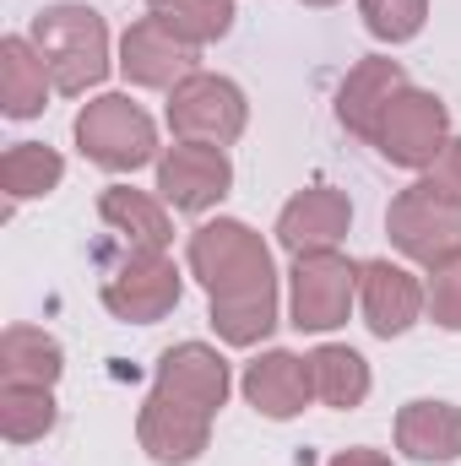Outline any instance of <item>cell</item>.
<instances>
[{"mask_svg":"<svg viewBox=\"0 0 461 466\" xmlns=\"http://www.w3.org/2000/svg\"><path fill=\"white\" fill-rule=\"evenodd\" d=\"M190 277L207 288L212 304V331L229 348H255L277 331V266L266 238L239 223V218H218L201 223L185 244Z\"/></svg>","mask_w":461,"mask_h":466,"instance_id":"6da1fadb","label":"cell"},{"mask_svg":"<svg viewBox=\"0 0 461 466\" xmlns=\"http://www.w3.org/2000/svg\"><path fill=\"white\" fill-rule=\"evenodd\" d=\"M27 38L38 44L55 93H66V98H82L87 87H98V82L119 66L115 55H109V22H104L93 5H77V0L44 5V11L33 16Z\"/></svg>","mask_w":461,"mask_h":466,"instance_id":"7a4b0ae2","label":"cell"},{"mask_svg":"<svg viewBox=\"0 0 461 466\" xmlns=\"http://www.w3.org/2000/svg\"><path fill=\"white\" fill-rule=\"evenodd\" d=\"M71 130H77L82 157L109 168V174H136L141 163L163 157L158 152V125L141 104H130V93H104V98L82 104Z\"/></svg>","mask_w":461,"mask_h":466,"instance_id":"3957f363","label":"cell"},{"mask_svg":"<svg viewBox=\"0 0 461 466\" xmlns=\"http://www.w3.org/2000/svg\"><path fill=\"white\" fill-rule=\"evenodd\" d=\"M250 125L244 87L229 76L196 71L169 93V130L174 141H201V147H233Z\"/></svg>","mask_w":461,"mask_h":466,"instance_id":"277c9868","label":"cell"},{"mask_svg":"<svg viewBox=\"0 0 461 466\" xmlns=\"http://www.w3.org/2000/svg\"><path fill=\"white\" fill-rule=\"evenodd\" d=\"M358 304V266L337 249L293 255L288 271V315L299 331H337L347 326V309Z\"/></svg>","mask_w":461,"mask_h":466,"instance_id":"5b68a950","label":"cell"},{"mask_svg":"<svg viewBox=\"0 0 461 466\" xmlns=\"http://www.w3.org/2000/svg\"><path fill=\"white\" fill-rule=\"evenodd\" d=\"M179 293H185V282H179V266L169 249H130L98 288L104 309L125 326H152V320L174 315Z\"/></svg>","mask_w":461,"mask_h":466,"instance_id":"8992f818","label":"cell"},{"mask_svg":"<svg viewBox=\"0 0 461 466\" xmlns=\"http://www.w3.org/2000/svg\"><path fill=\"white\" fill-rule=\"evenodd\" d=\"M446 141H451V109L435 93L413 87V82L391 98V109H385L380 130H374L380 157L396 163V168H413V174H429L435 157L446 152Z\"/></svg>","mask_w":461,"mask_h":466,"instance_id":"52a82bcc","label":"cell"},{"mask_svg":"<svg viewBox=\"0 0 461 466\" xmlns=\"http://www.w3.org/2000/svg\"><path fill=\"white\" fill-rule=\"evenodd\" d=\"M385 233H391V244H396L407 260L435 266V260H446V255L461 249V207L446 201V196H435V190L418 179V185H407V190L391 201Z\"/></svg>","mask_w":461,"mask_h":466,"instance_id":"ba28073f","label":"cell"},{"mask_svg":"<svg viewBox=\"0 0 461 466\" xmlns=\"http://www.w3.org/2000/svg\"><path fill=\"white\" fill-rule=\"evenodd\" d=\"M229 190H233V163L223 147H201V141L163 147V157H158V196H163V207L201 218Z\"/></svg>","mask_w":461,"mask_h":466,"instance_id":"9c48e42d","label":"cell"},{"mask_svg":"<svg viewBox=\"0 0 461 466\" xmlns=\"http://www.w3.org/2000/svg\"><path fill=\"white\" fill-rule=\"evenodd\" d=\"M136 440L158 466H190L212 445V412H201V407L152 385V396L136 412Z\"/></svg>","mask_w":461,"mask_h":466,"instance_id":"30bf717a","label":"cell"},{"mask_svg":"<svg viewBox=\"0 0 461 466\" xmlns=\"http://www.w3.org/2000/svg\"><path fill=\"white\" fill-rule=\"evenodd\" d=\"M196 44H185L179 33H169L158 16H141L125 27L119 38V76L130 87H158V93H174L185 76H196Z\"/></svg>","mask_w":461,"mask_h":466,"instance_id":"8fae6325","label":"cell"},{"mask_svg":"<svg viewBox=\"0 0 461 466\" xmlns=\"http://www.w3.org/2000/svg\"><path fill=\"white\" fill-rule=\"evenodd\" d=\"M358 309H364V326L374 337H407L418 320H424V282L396 266V260H364L358 266Z\"/></svg>","mask_w":461,"mask_h":466,"instance_id":"7c38bea8","label":"cell"},{"mask_svg":"<svg viewBox=\"0 0 461 466\" xmlns=\"http://www.w3.org/2000/svg\"><path fill=\"white\" fill-rule=\"evenodd\" d=\"M239 390H244V401L261 412V418H271V423H288V418H299L310 401H315V380H310V358H299V352H261V358H250L244 363V374H239Z\"/></svg>","mask_w":461,"mask_h":466,"instance_id":"4fadbf2b","label":"cell"},{"mask_svg":"<svg viewBox=\"0 0 461 466\" xmlns=\"http://www.w3.org/2000/svg\"><path fill=\"white\" fill-rule=\"evenodd\" d=\"M353 228V201L332 185H310L299 190L282 212H277V244L288 255H315V249H337Z\"/></svg>","mask_w":461,"mask_h":466,"instance_id":"5bb4252c","label":"cell"},{"mask_svg":"<svg viewBox=\"0 0 461 466\" xmlns=\"http://www.w3.org/2000/svg\"><path fill=\"white\" fill-rule=\"evenodd\" d=\"M152 385L218 418L223 401H229V390H233V374H229V358L218 348H207V342H179V348H169L158 358Z\"/></svg>","mask_w":461,"mask_h":466,"instance_id":"9a60e30c","label":"cell"},{"mask_svg":"<svg viewBox=\"0 0 461 466\" xmlns=\"http://www.w3.org/2000/svg\"><path fill=\"white\" fill-rule=\"evenodd\" d=\"M402 87H407L402 60H385V55L358 60L343 76V87H337V119H343V130H353L358 141H374L380 119H385L391 98H396Z\"/></svg>","mask_w":461,"mask_h":466,"instance_id":"2e32d148","label":"cell"},{"mask_svg":"<svg viewBox=\"0 0 461 466\" xmlns=\"http://www.w3.org/2000/svg\"><path fill=\"white\" fill-rule=\"evenodd\" d=\"M396 451L418 466H451L461 461V407L418 396L396 412Z\"/></svg>","mask_w":461,"mask_h":466,"instance_id":"e0dca14e","label":"cell"},{"mask_svg":"<svg viewBox=\"0 0 461 466\" xmlns=\"http://www.w3.org/2000/svg\"><path fill=\"white\" fill-rule=\"evenodd\" d=\"M49 66L38 55V44L27 33H5L0 38V109L5 119H33L49 109Z\"/></svg>","mask_w":461,"mask_h":466,"instance_id":"ac0fdd59","label":"cell"},{"mask_svg":"<svg viewBox=\"0 0 461 466\" xmlns=\"http://www.w3.org/2000/svg\"><path fill=\"white\" fill-rule=\"evenodd\" d=\"M98 218L130 244V249H169V212H163V196H147V190H130V185H109L98 196Z\"/></svg>","mask_w":461,"mask_h":466,"instance_id":"d6986e66","label":"cell"},{"mask_svg":"<svg viewBox=\"0 0 461 466\" xmlns=\"http://www.w3.org/2000/svg\"><path fill=\"white\" fill-rule=\"evenodd\" d=\"M66 374V352L38 326H5L0 337V385H49Z\"/></svg>","mask_w":461,"mask_h":466,"instance_id":"ffe728a7","label":"cell"},{"mask_svg":"<svg viewBox=\"0 0 461 466\" xmlns=\"http://www.w3.org/2000/svg\"><path fill=\"white\" fill-rule=\"evenodd\" d=\"M60 179H66V157H60L55 147H44V141H16V147H5V157H0L5 218H11L22 201H38V196H49Z\"/></svg>","mask_w":461,"mask_h":466,"instance_id":"44dd1931","label":"cell"},{"mask_svg":"<svg viewBox=\"0 0 461 466\" xmlns=\"http://www.w3.org/2000/svg\"><path fill=\"white\" fill-rule=\"evenodd\" d=\"M310 380H315V396H321L326 407H337V412L364 407V401H369V385H374L364 352L343 348V342H326V348L310 352Z\"/></svg>","mask_w":461,"mask_h":466,"instance_id":"7402d4cb","label":"cell"},{"mask_svg":"<svg viewBox=\"0 0 461 466\" xmlns=\"http://www.w3.org/2000/svg\"><path fill=\"white\" fill-rule=\"evenodd\" d=\"M60 423L49 385H0V434L5 445H33Z\"/></svg>","mask_w":461,"mask_h":466,"instance_id":"603a6c76","label":"cell"},{"mask_svg":"<svg viewBox=\"0 0 461 466\" xmlns=\"http://www.w3.org/2000/svg\"><path fill=\"white\" fill-rule=\"evenodd\" d=\"M147 16H158L185 44H218L233 33V0H147Z\"/></svg>","mask_w":461,"mask_h":466,"instance_id":"cb8c5ba5","label":"cell"},{"mask_svg":"<svg viewBox=\"0 0 461 466\" xmlns=\"http://www.w3.org/2000/svg\"><path fill=\"white\" fill-rule=\"evenodd\" d=\"M358 16L380 44H407V38L424 33L429 0H358Z\"/></svg>","mask_w":461,"mask_h":466,"instance_id":"d4e9b609","label":"cell"},{"mask_svg":"<svg viewBox=\"0 0 461 466\" xmlns=\"http://www.w3.org/2000/svg\"><path fill=\"white\" fill-rule=\"evenodd\" d=\"M424 304H429V320H435L440 331H461V249L429 266Z\"/></svg>","mask_w":461,"mask_h":466,"instance_id":"484cf974","label":"cell"},{"mask_svg":"<svg viewBox=\"0 0 461 466\" xmlns=\"http://www.w3.org/2000/svg\"><path fill=\"white\" fill-rule=\"evenodd\" d=\"M424 185H429L435 196H446V201H456L461 207V136L446 141V152L435 157V168L424 174Z\"/></svg>","mask_w":461,"mask_h":466,"instance_id":"4316f807","label":"cell"},{"mask_svg":"<svg viewBox=\"0 0 461 466\" xmlns=\"http://www.w3.org/2000/svg\"><path fill=\"white\" fill-rule=\"evenodd\" d=\"M326 466H391V456H385V451H364V445H353V451H343V456H332Z\"/></svg>","mask_w":461,"mask_h":466,"instance_id":"83f0119b","label":"cell"},{"mask_svg":"<svg viewBox=\"0 0 461 466\" xmlns=\"http://www.w3.org/2000/svg\"><path fill=\"white\" fill-rule=\"evenodd\" d=\"M304 5H337V0H304Z\"/></svg>","mask_w":461,"mask_h":466,"instance_id":"f1b7e54d","label":"cell"}]
</instances>
